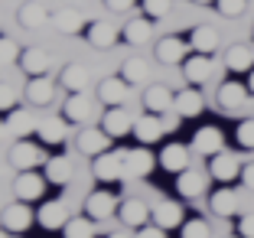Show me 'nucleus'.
<instances>
[{
  "label": "nucleus",
  "instance_id": "18",
  "mask_svg": "<svg viewBox=\"0 0 254 238\" xmlns=\"http://www.w3.org/2000/svg\"><path fill=\"white\" fill-rule=\"evenodd\" d=\"M205 183H209V176H202L199 170H183V173H176V193L186 196V199L202 196V193H205Z\"/></svg>",
  "mask_w": 254,
  "mask_h": 238
},
{
  "label": "nucleus",
  "instance_id": "8",
  "mask_svg": "<svg viewBox=\"0 0 254 238\" xmlns=\"http://www.w3.org/2000/svg\"><path fill=\"white\" fill-rule=\"evenodd\" d=\"M209 176H215L218 183H232V179L241 176V163L238 157L228 154V150H222V154H215L209 160Z\"/></svg>",
  "mask_w": 254,
  "mask_h": 238
},
{
  "label": "nucleus",
  "instance_id": "6",
  "mask_svg": "<svg viewBox=\"0 0 254 238\" xmlns=\"http://www.w3.org/2000/svg\"><path fill=\"white\" fill-rule=\"evenodd\" d=\"M36 222L43 225L46 232H59V229H65V222H68V206H65L62 199L43 202V209L36 212Z\"/></svg>",
  "mask_w": 254,
  "mask_h": 238
},
{
  "label": "nucleus",
  "instance_id": "40",
  "mask_svg": "<svg viewBox=\"0 0 254 238\" xmlns=\"http://www.w3.org/2000/svg\"><path fill=\"white\" fill-rule=\"evenodd\" d=\"M180 235L183 238H209V225L202 222V219H189V222H183Z\"/></svg>",
  "mask_w": 254,
  "mask_h": 238
},
{
  "label": "nucleus",
  "instance_id": "25",
  "mask_svg": "<svg viewBox=\"0 0 254 238\" xmlns=\"http://www.w3.org/2000/svg\"><path fill=\"white\" fill-rule=\"evenodd\" d=\"M43 173L49 183H56V186H65L68 179H72V160L68 157H49L43 163Z\"/></svg>",
  "mask_w": 254,
  "mask_h": 238
},
{
  "label": "nucleus",
  "instance_id": "48",
  "mask_svg": "<svg viewBox=\"0 0 254 238\" xmlns=\"http://www.w3.org/2000/svg\"><path fill=\"white\" fill-rule=\"evenodd\" d=\"M241 183H245L248 189H254V163H248V166H241Z\"/></svg>",
  "mask_w": 254,
  "mask_h": 238
},
{
  "label": "nucleus",
  "instance_id": "42",
  "mask_svg": "<svg viewBox=\"0 0 254 238\" xmlns=\"http://www.w3.org/2000/svg\"><path fill=\"white\" fill-rule=\"evenodd\" d=\"M235 137H238V144L245 150H254V118L251 121H241L238 131H235Z\"/></svg>",
  "mask_w": 254,
  "mask_h": 238
},
{
  "label": "nucleus",
  "instance_id": "45",
  "mask_svg": "<svg viewBox=\"0 0 254 238\" xmlns=\"http://www.w3.org/2000/svg\"><path fill=\"white\" fill-rule=\"evenodd\" d=\"M134 238H166V229H160V225H143V229H137Z\"/></svg>",
  "mask_w": 254,
  "mask_h": 238
},
{
  "label": "nucleus",
  "instance_id": "24",
  "mask_svg": "<svg viewBox=\"0 0 254 238\" xmlns=\"http://www.w3.org/2000/svg\"><path fill=\"white\" fill-rule=\"evenodd\" d=\"M53 23H56V30H59V33H65V36H78V33L85 30V16L78 13V10H72V7L56 10Z\"/></svg>",
  "mask_w": 254,
  "mask_h": 238
},
{
  "label": "nucleus",
  "instance_id": "53",
  "mask_svg": "<svg viewBox=\"0 0 254 238\" xmlns=\"http://www.w3.org/2000/svg\"><path fill=\"white\" fill-rule=\"evenodd\" d=\"M3 131H7V124H0V137H3Z\"/></svg>",
  "mask_w": 254,
  "mask_h": 238
},
{
  "label": "nucleus",
  "instance_id": "19",
  "mask_svg": "<svg viewBox=\"0 0 254 238\" xmlns=\"http://www.w3.org/2000/svg\"><path fill=\"white\" fill-rule=\"evenodd\" d=\"M173 108H176V114H180V118H195V114H202V108H205L202 91L199 88H183L180 95L173 98Z\"/></svg>",
  "mask_w": 254,
  "mask_h": 238
},
{
  "label": "nucleus",
  "instance_id": "36",
  "mask_svg": "<svg viewBox=\"0 0 254 238\" xmlns=\"http://www.w3.org/2000/svg\"><path fill=\"white\" fill-rule=\"evenodd\" d=\"M7 131L16 134V137H30L33 134V118L23 111V108H13V111L7 114Z\"/></svg>",
  "mask_w": 254,
  "mask_h": 238
},
{
  "label": "nucleus",
  "instance_id": "47",
  "mask_svg": "<svg viewBox=\"0 0 254 238\" xmlns=\"http://www.w3.org/2000/svg\"><path fill=\"white\" fill-rule=\"evenodd\" d=\"M105 7L114 10V13H127V10L134 7V0H105Z\"/></svg>",
  "mask_w": 254,
  "mask_h": 238
},
{
  "label": "nucleus",
  "instance_id": "49",
  "mask_svg": "<svg viewBox=\"0 0 254 238\" xmlns=\"http://www.w3.org/2000/svg\"><path fill=\"white\" fill-rule=\"evenodd\" d=\"M248 88H251V95H254V69L248 72Z\"/></svg>",
  "mask_w": 254,
  "mask_h": 238
},
{
  "label": "nucleus",
  "instance_id": "50",
  "mask_svg": "<svg viewBox=\"0 0 254 238\" xmlns=\"http://www.w3.org/2000/svg\"><path fill=\"white\" fill-rule=\"evenodd\" d=\"M0 238H13V232H7V229H0Z\"/></svg>",
  "mask_w": 254,
  "mask_h": 238
},
{
  "label": "nucleus",
  "instance_id": "51",
  "mask_svg": "<svg viewBox=\"0 0 254 238\" xmlns=\"http://www.w3.org/2000/svg\"><path fill=\"white\" fill-rule=\"evenodd\" d=\"M192 3H202V7H205V3H215V0H192Z\"/></svg>",
  "mask_w": 254,
  "mask_h": 238
},
{
  "label": "nucleus",
  "instance_id": "4",
  "mask_svg": "<svg viewBox=\"0 0 254 238\" xmlns=\"http://www.w3.org/2000/svg\"><path fill=\"white\" fill-rule=\"evenodd\" d=\"M46 173H36V170H23L20 176H16V183H13V193H16V199H23V202H33V199H43V193H46Z\"/></svg>",
  "mask_w": 254,
  "mask_h": 238
},
{
  "label": "nucleus",
  "instance_id": "31",
  "mask_svg": "<svg viewBox=\"0 0 254 238\" xmlns=\"http://www.w3.org/2000/svg\"><path fill=\"white\" fill-rule=\"evenodd\" d=\"M65 121H72V124H85L88 121V114H91V101L85 98V91H75L72 98L65 101Z\"/></svg>",
  "mask_w": 254,
  "mask_h": 238
},
{
  "label": "nucleus",
  "instance_id": "21",
  "mask_svg": "<svg viewBox=\"0 0 254 238\" xmlns=\"http://www.w3.org/2000/svg\"><path fill=\"white\" fill-rule=\"evenodd\" d=\"M20 69L26 75H46L49 72V52H43V49H36V46H30V49H23L20 52Z\"/></svg>",
  "mask_w": 254,
  "mask_h": 238
},
{
  "label": "nucleus",
  "instance_id": "30",
  "mask_svg": "<svg viewBox=\"0 0 254 238\" xmlns=\"http://www.w3.org/2000/svg\"><path fill=\"white\" fill-rule=\"evenodd\" d=\"M59 82H62V88H68L72 95L75 91H85V85H88V69L78 66V62H68V66L62 69Z\"/></svg>",
  "mask_w": 254,
  "mask_h": 238
},
{
  "label": "nucleus",
  "instance_id": "28",
  "mask_svg": "<svg viewBox=\"0 0 254 238\" xmlns=\"http://www.w3.org/2000/svg\"><path fill=\"white\" fill-rule=\"evenodd\" d=\"M189 46H192L195 52H202V56H212V52L218 49V33H215V26H195L192 36H189Z\"/></svg>",
  "mask_w": 254,
  "mask_h": 238
},
{
  "label": "nucleus",
  "instance_id": "15",
  "mask_svg": "<svg viewBox=\"0 0 254 238\" xmlns=\"http://www.w3.org/2000/svg\"><path fill=\"white\" fill-rule=\"evenodd\" d=\"M101 127H105L111 137H124V134H134V121H130V114L124 111V108H108L105 118H101Z\"/></svg>",
  "mask_w": 254,
  "mask_h": 238
},
{
  "label": "nucleus",
  "instance_id": "38",
  "mask_svg": "<svg viewBox=\"0 0 254 238\" xmlns=\"http://www.w3.org/2000/svg\"><path fill=\"white\" fill-rule=\"evenodd\" d=\"M121 72H124L121 79H124L127 85H140L143 79H147V62H143V59H137V56H134V59H127L124 66H121Z\"/></svg>",
  "mask_w": 254,
  "mask_h": 238
},
{
  "label": "nucleus",
  "instance_id": "11",
  "mask_svg": "<svg viewBox=\"0 0 254 238\" xmlns=\"http://www.w3.org/2000/svg\"><path fill=\"white\" fill-rule=\"evenodd\" d=\"M192 150L195 154H205V157H215L225 150V137L218 127H199L192 137Z\"/></svg>",
  "mask_w": 254,
  "mask_h": 238
},
{
  "label": "nucleus",
  "instance_id": "5",
  "mask_svg": "<svg viewBox=\"0 0 254 238\" xmlns=\"http://www.w3.org/2000/svg\"><path fill=\"white\" fill-rule=\"evenodd\" d=\"M78 150L85 157L105 154V150H111V134H108L105 127H82L78 131Z\"/></svg>",
  "mask_w": 254,
  "mask_h": 238
},
{
  "label": "nucleus",
  "instance_id": "54",
  "mask_svg": "<svg viewBox=\"0 0 254 238\" xmlns=\"http://www.w3.org/2000/svg\"><path fill=\"white\" fill-rule=\"evenodd\" d=\"M238 238H241V235H238Z\"/></svg>",
  "mask_w": 254,
  "mask_h": 238
},
{
  "label": "nucleus",
  "instance_id": "34",
  "mask_svg": "<svg viewBox=\"0 0 254 238\" xmlns=\"http://www.w3.org/2000/svg\"><path fill=\"white\" fill-rule=\"evenodd\" d=\"M36 134H39V144H62L65 141V124L59 118H46V121H39Z\"/></svg>",
  "mask_w": 254,
  "mask_h": 238
},
{
  "label": "nucleus",
  "instance_id": "23",
  "mask_svg": "<svg viewBox=\"0 0 254 238\" xmlns=\"http://www.w3.org/2000/svg\"><path fill=\"white\" fill-rule=\"evenodd\" d=\"M173 91L166 88V85H150L147 95H143V104H147V111L150 114H166L173 108Z\"/></svg>",
  "mask_w": 254,
  "mask_h": 238
},
{
  "label": "nucleus",
  "instance_id": "20",
  "mask_svg": "<svg viewBox=\"0 0 254 238\" xmlns=\"http://www.w3.org/2000/svg\"><path fill=\"white\" fill-rule=\"evenodd\" d=\"M186 49L189 46L183 43L180 36H166L157 43V59L163 62V66H176V62H186Z\"/></svg>",
  "mask_w": 254,
  "mask_h": 238
},
{
  "label": "nucleus",
  "instance_id": "39",
  "mask_svg": "<svg viewBox=\"0 0 254 238\" xmlns=\"http://www.w3.org/2000/svg\"><path fill=\"white\" fill-rule=\"evenodd\" d=\"M173 0H143V13H147V20H163L166 13H170Z\"/></svg>",
  "mask_w": 254,
  "mask_h": 238
},
{
  "label": "nucleus",
  "instance_id": "32",
  "mask_svg": "<svg viewBox=\"0 0 254 238\" xmlns=\"http://www.w3.org/2000/svg\"><path fill=\"white\" fill-rule=\"evenodd\" d=\"M225 66H228V72H251V69H254L251 46H232L228 56H225Z\"/></svg>",
  "mask_w": 254,
  "mask_h": 238
},
{
  "label": "nucleus",
  "instance_id": "13",
  "mask_svg": "<svg viewBox=\"0 0 254 238\" xmlns=\"http://www.w3.org/2000/svg\"><path fill=\"white\" fill-rule=\"evenodd\" d=\"M163 114H143V118H137L134 121V134H137V141L140 144H153V141H160L163 137Z\"/></svg>",
  "mask_w": 254,
  "mask_h": 238
},
{
  "label": "nucleus",
  "instance_id": "46",
  "mask_svg": "<svg viewBox=\"0 0 254 238\" xmlns=\"http://www.w3.org/2000/svg\"><path fill=\"white\" fill-rule=\"evenodd\" d=\"M238 235L241 238H254V216H241L238 219Z\"/></svg>",
  "mask_w": 254,
  "mask_h": 238
},
{
  "label": "nucleus",
  "instance_id": "1",
  "mask_svg": "<svg viewBox=\"0 0 254 238\" xmlns=\"http://www.w3.org/2000/svg\"><path fill=\"white\" fill-rule=\"evenodd\" d=\"M46 160H49V157H46L43 144L30 141V137H20V141L13 144V150H10V163H13L20 173L23 170H39Z\"/></svg>",
  "mask_w": 254,
  "mask_h": 238
},
{
  "label": "nucleus",
  "instance_id": "37",
  "mask_svg": "<svg viewBox=\"0 0 254 238\" xmlns=\"http://www.w3.org/2000/svg\"><path fill=\"white\" fill-rule=\"evenodd\" d=\"M150 33H153V26H150V20H127L124 26V39L130 46H140L150 39Z\"/></svg>",
  "mask_w": 254,
  "mask_h": 238
},
{
  "label": "nucleus",
  "instance_id": "9",
  "mask_svg": "<svg viewBox=\"0 0 254 238\" xmlns=\"http://www.w3.org/2000/svg\"><path fill=\"white\" fill-rule=\"evenodd\" d=\"M157 163H160V160H153V154L143 150V147L124 150V173H127V176H150Z\"/></svg>",
  "mask_w": 254,
  "mask_h": 238
},
{
  "label": "nucleus",
  "instance_id": "22",
  "mask_svg": "<svg viewBox=\"0 0 254 238\" xmlns=\"http://www.w3.org/2000/svg\"><path fill=\"white\" fill-rule=\"evenodd\" d=\"M248 95H251V88L241 82H225L222 88H218V104H222L225 111H235V108H241V104L248 101Z\"/></svg>",
  "mask_w": 254,
  "mask_h": 238
},
{
  "label": "nucleus",
  "instance_id": "27",
  "mask_svg": "<svg viewBox=\"0 0 254 238\" xmlns=\"http://www.w3.org/2000/svg\"><path fill=\"white\" fill-rule=\"evenodd\" d=\"M209 206H212V212H215V216H222V219H232L235 212H238V196H235L228 186H222V189H215V193H212Z\"/></svg>",
  "mask_w": 254,
  "mask_h": 238
},
{
  "label": "nucleus",
  "instance_id": "52",
  "mask_svg": "<svg viewBox=\"0 0 254 238\" xmlns=\"http://www.w3.org/2000/svg\"><path fill=\"white\" fill-rule=\"evenodd\" d=\"M108 238H130V235H108Z\"/></svg>",
  "mask_w": 254,
  "mask_h": 238
},
{
  "label": "nucleus",
  "instance_id": "17",
  "mask_svg": "<svg viewBox=\"0 0 254 238\" xmlns=\"http://www.w3.org/2000/svg\"><path fill=\"white\" fill-rule=\"evenodd\" d=\"M183 75H186V82H189V85L209 82V75H212V59H209V56H202V52L189 56V59L183 62Z\"/></svg>",
  "mask_w": 254,
  "mask_h": 238
},
{
  "label": "nucleus",
  "instance_id": "10",
  "mask_svg": "<svg viewBox=\"0 0 254 238\" xmlns=\"http://www.w3.org/2000/svg\"><path fill=\"white\" fill-rule=\"evenodd\" d=\"M118 216H121V222H124L127 229H143V225L153 219V212H150L147 202H140V199H124L121 209H118Z\"/></svg>",
  "mask_w": 254,
  "mask_h": 238
},
{
  "label": "nucleus",
  "instance_id": "33",
  "mask_svg": "<svg viewBox=\"0 0 254 238\" xmlns=\"http://www.w3.org/2000/svg\"><path fill=\"white\" fill-rule=\"evenodd\" d=\"M16 20L23 23V26H26V30H39V26H43L46 20H49V13H46V7L43 3H23L20 7V13H16Z\"/></svg>",
  "mask_w": 254,
  "mask_h": 238
},
{
  "label": "nucleus",
  "instance_id": "29",
  "mask_svg": "<svg viewBox=\"0 0 254 238\" xmlns=\"http://www.w3.org/2000/svg\"><path fill=\"white\" fill-rule=\"evenodd\" d=\"M88 43L95 46V49H111V46L118 43V30H114L111 23L98 20V23H91V26H88Z\"/></svg>",
  "mask_w": 254,
  "mask_h": 238
},
{
  "label": "nucleus",
  "instance_id": "7",
  "mask_svg": "<svg viewBox=\"0 0 254 238\" xmlns=\"http://www.w3.org/2000/svg\"><path fill=\"white\" fill-rule=\"evenodd\" d=\"M0 222H3V229L7 232H13V235H23V232L33 225V212H30V206L26 202H10L7 209H3V216H0Z\"/></svg>",
  "mask_w": 254,
  "mask_h": 238
},
{
  "label": "nucleus",
  "instance_id": "44",
  "mask_svg": "<svg viewBox=\"0 0 254 238\" xmlns=\"http://www.w3.org/2000/svg\"><path fill=\"white\" fill-rule=\"evenodd\" d=\"M13 108H16V91L10 88L7 82H0V111H7V114H10Z\"/></svg>",
  "mask_w": 254,
  "mask_h": 238
},
{
  "label": "nucleus",
  "instance_id": "16",
  "mask_svg": "<svg viewBox=\"0 0 254 238\" xmlns=\"http://www.w3.org/2000/svg\"><path fill=\"white\" fill-rule=\"evenodd\" d=\"M160 166H163L166 173L189 170V147H183V144H166V147L160 150Z\"/></svg>",
  "mask_w": 254,
  "mask_h": 238
},
{
  "label": "nucleus",
  "instance_id": "43",
  "mask_svg": "<svg viewBox=\"0 0 254 238\" xmlns=\"http://www.w3.org/2000/svg\"><path fill=\"white\" fill-rule=\"evenodd\" d=\"M215 7L222 16H241L248 7V0H215Z\"/></svg>",
  "mask_w": 254,
  "mask_h": 238
},
{
  "label": "nucleus",
  "instance_id": "2",
  "mask_svg": "<svg viewBox=\"0 0 254 238\" xmlns=\"http://www.w3.org/2000/svg\"><path fill=\"white\" fill-rule=\"evenodd\" d=\"M91 173H95V179H101V183H118V179H124L127 176L124 173V154H114V150L98 154Z\"/></svg>",
  "mask_w": 254,
  "mask_h": 238
},
{
  "label": "nucleus",
  "instance_id": "3",
  "mask_svg": "<svg viewBox=\"0 0 254 238\" xmlns=\"http://www.w3.org/2000/svg\"><path fill=\"white\" fill-rule=\"evenodd\" d=\"M114 212H118V196H114L111 189H95V193H88V199H85V216L88 219L101 222V219H111Z\"/></svg>",
  "mask_w": 254,
  "mask_h": 238
},
{
  "label": "nucleus",
  "instance_id": "12",
  "mask_svg": "<svg viewBox=\"0 0 254 238\" xmlns=\"http://www.w3.org/2000/svg\"><path fill=\"white\" fill-rule=\"evenodd\" d=\"M150 212H153L150 222L160 225V229H180V225H183V206H180V202L163 199V202H157V206L150 209Z\"/></svg>",
  "mask_w": 254,
  "mask_h": 238
},
{
  "label": "nucleus",
  "instance_id": "26",
  "mask_svg": "<svg viewBox=\"0 0 254 238\" xmlns=\"http://www.w3.org/2000/svg\"><path fill=\"white\" fill-rule=\"evenodd\" d=\"M98 98H101L108 108H118V104H124V98H127V82H124V79H101V85H98Z\"/></svg>",
  "mask_w": 254,
  "mask_h": 238
},
{
  "label": "nucleus",
  "instance_id": "35",
  "mask_svg": "<svg viewBox=\"0 0 254 238\" xmlns=\"http://www.w3.org/2000/svg\"><path fill=\"white\" fill-rule=\"evenodd\" d=\"M62 238H95V219H88V216L68 219L65 229H62Z\"/></svg>",
  "mask_w": 254,
  "mask_h": 238
},
{
  "label": "nucleus",
  "instance_id": "41",
  "mask_svg": "<svg viewBox=\"0 0 254 238\" xmlns=\"http://www.w3.org/2000/svg\"><path fill=\"white\" fill-rule=\"evenodd\" d=\"M7 62H20V49L10 36H0V66H7Z\"/></svg>",
  "mask_w": 254,
  "mask_h": 238
},
{
  "label": "nucleus",
  "instance_id": "14",
  "mask_svg": "<svg viewBox=\"0 0 254 238\" xmlns=\"http://www.w3.org/2000/svg\"><path fill=\"white\" fill-rule=\"evenodd\" d=\"M53 91H56V82L49 79V75H33L30 82H26V101L36 104V108H43V104L53 101Z\"/></svg>",
  "mask_w": 254,
  "mask_h": 238
}]
</instances>
